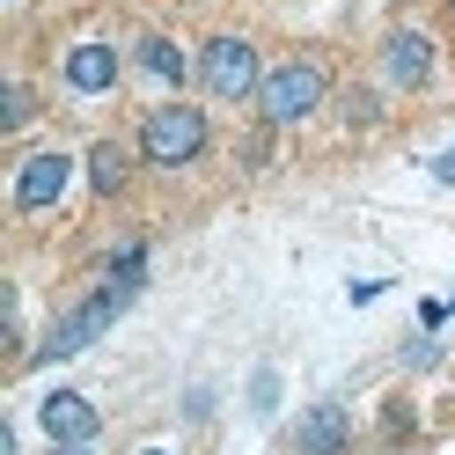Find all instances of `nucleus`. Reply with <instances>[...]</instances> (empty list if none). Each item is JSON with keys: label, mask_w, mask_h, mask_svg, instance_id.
Listing matches in <instances>:
<instances>
[{"label": "nucleus", "mask_w": 455, "mask_h": 455, "mask_svg": "<svg viewBox=\"0 0 455 455\" xmlns=\"http://www.w3.org/2000/svg\"><path fill=\"white\" fill-rule=\"evenodd\" d=\"M132 148H140V162H148V169L177 177V169H198V162H206V148H213V118H206L198 103L169 96V103H155L148 118H140Z\"/></svg>", "instance_id": "1"}, {"label": "nucleus", "mask_w": 455, "mask_h": 455, "mask_svg": "<svg viewBox=\"0 0 455 455\" xmlns=\"http://www.w3.org/2000/svg\"><path fill=\"white\" fill-rule=\"evenodd\" d=\"M331 103V60L323 52H294V60H279L265 74V89H258V110H265V125H308L316 110Z\"/></svg>", "instance_id": "2"}, {"label": "nucleus", "mask_w": 455, "mask_h": 455, "mask_svg": "<svg viewBox=\"0 0 455 455\" xmlns=\"http://www.w3.org/2000/svg\"><path fill=\"white\" fill-rule=\"evenodd\" d=\"M132 294H140V287H125V279H103V287H96L89 301H81V308H67V316L44 331V346H37L30 360H22V367H44V360H74L81 346H96V338H103V331H110V323H118L125 308H132Z\"/></svg>", "instance_id": "3"}, {"label": "nucleus", "mask_w": 455, "mask_h": 455, "mask_svg": "<svg viewBox=\"0 0 455 455\" xmlns=\"http://www.w3.org/2000/svg\"><path fill=\"white\" fill-rule=\"evenodd\" d=\"M198 81H206L213 103H250L265 89V67H258V37L243 30H213L198 44Z\"/></svg>", "instance_id": "4"}, {"label": "nucleus", "mask_w": 455, "mask_h": 455, "mask_svg": "<svg viewBox=\"0 0 455 455\" xmlns=\"http://www.w3.org/2000/svg\"><path fill=\"white\" fill-rule=\"evenodd\" d=\"M67 191H74V155H60V148H37V155H22V162H15L8 206H15L22 220H30V213H52Z\"/></svg>", "instance_id": "5"}, {"label": "nucleus", "mask_w": 455, "mask_h": 455, "mask_svg": "<svg viewBox=\"0 0 455 455\" xmlns=\"http://www.w3.org/2000/svg\"><path fill=\"white\" fill-rule=\"evenodd\" d=\"M434 74H441L434 37H426L419 22H396V30L382 37V81H389V89H404V96H426V89H434Z\"/></svg>", "instance_id": "6"}, {"label": "nucleus", "mask_w": 455, "mask_h": 455, "mask_svg": "<svg viewBox=\"0 0 455 455\" xmlns=\"http://www.w3.org/2000/svg\"><path fill=\"white\" fill-rule=\"evenodd\" d=\"M118 81H125V52L118 44H103V37H89V44H67L60 52V89L67 96H110V89H118Z\"/></svg>", "instance_id": "7"}, {"label": "nucleus", "mask_w": 455, "mask_h": 455, "mask_svg": "<svg viewBox=\"0 0 455 455\" xmlns=\"http://www.w3.org/2000/svg\"><path fill=\"white\" fill-rule=\"evenodd\" d=\"M353 448V411L346 404H308L287 434V455H346Z\"/></svg>", "instance_id": "8"}, {"label": "nucleus", "mask_w": 455, "mask_h": 455, "mask_svg": "<svg viewBox=\"0 0 455 455\" xmlns=\"http://www.w3.org/2000/svg\"><path fill=\"white\" fill-rule=\"evenodd\" d=\"M37 419H44L52 448H89L96 441V411H89V396H74V389H52L37 404Z\"/></svg>", "instance_id": "9"}, {"label": "nucleus", "mask_w": 455, "mask_h": 455, "mask_svg": "<svg viewBox=\"0 0 455 455\" xmlns=\"http://www.w3.org/2000/svg\"><path fill=\"white\" fill-rule=\"evenodd\" d=\"M132 162H140V148H125V140H96V148H89V191L96 198H118L132 184Z\"/></svg>", "instance_id": "10"}, {"label": "nucleus", "mask_w": 455, "mask_h": 455, "mask_svg": "<svg viewBox=\"0 0 455 455\" xmlns=\"http://www.w3.org/2000/svg\"><path fill=\"white\" fill-rule=\"evenodd\" d=\"M132 52H140L132 67L148 74V81H162V89H184V74H191V60H184V44H177V37H140Z\"/></svg>", "instance_id": "11"}, {"label": "nucleus", "mask_w": 455, "mask_h": 455, "mask_svg": "<svg viewBox=\"0 0 455 455\" xmlns=\"http://www.w3.org/2000/svg\"><path fill=\"white\" fill-rule=\"evenodd\" d=\"M37 118V96H30V81H8V89H0V125H30Z\"/></svg>", "instance_id": "12"}, {"label": "nucleus", "mask_w": 455, "mask_h": 455, "mask_svg": "<svg viewBox=\"0 0 455 455\" xmlns=\"http://www.w3.org/2000/svg\"><path fill=\"white\" fill-rule=\"evenodd\" d=\"M338 110H346L353 132H360V125H382V96H375V89H346V96H338Z\"/></svg>", "instance_id": "13"}, {"label": "nucleus", "mask_w": 455, "mask_h": 455, "mask_svg": "<svg viewBox=\"0 0 455 455\" xmlns=\"http://www.w3.org/2000/svg\"><path fill=\"white\" fill-rule=\"evenodd\" d=\"M411 426H419V411H411V396H389V404H382V448H396V441L411 434Z\"/></svg>", "instance_id": "14"}, {"label": "nucleus", "mask_w": 455, "mask_h": 455, "mask_svg": "<svg viewBox=\"0 0 455 455\" xmlns=\"http://www.w3.org/2000/svg\"><path fill=\"white\" fill-rule=\"evenodd\" d=\"M434 177H441V184H455V148H448V155L434 162Z\"/></svg>", "instance_id": "15"}, {"label": "nucleus", "mask_w": 455, "mask_h": 455, "mask_svg": "<svg viewBox=\"0 0 455 455\" xmlns=\"http://www.w3.org/2000/svg\"><path fill=\"white\" fill-rule=\"evenodd\" d=\"M52 455H89V448H52Z\"/></svg>", "instance_id": "16"}, {"label": "nucleus", "mask_w": 455, "mask_h": 455, "mask_svg": "<svg viewBox=\"0 0 455 455\" xmlns=\"http://www.w3.org/2000/svg\"><path fill=\"white\" fill-rule=\"evenodd\" d=\"M140 455H169V448H140Z\"/></svg>", "instance_id": "17"}, {"label": "nucleus", "mask_w": 455, "mask_h": 455, "mask_svg": "<svg viewBox=\"0 0 455 455\" xmlns=\"http://www.w3.org/2000/svg\"><path fill=\"white\" fill-rule=\"evenodd\" d=\"M448 22H455V0H448Z\"/></svg>", "instance_id": "18"}]
</instances>
